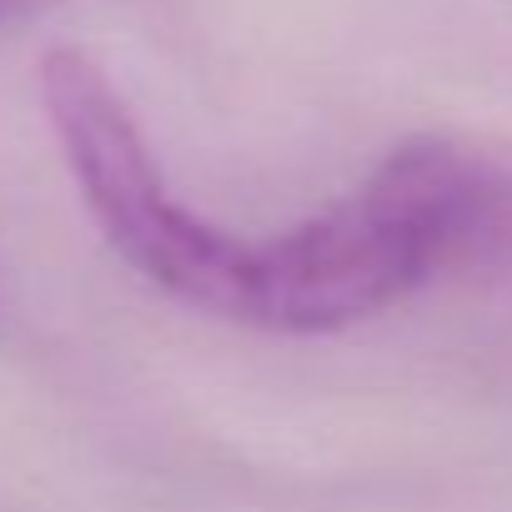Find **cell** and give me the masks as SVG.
I'll return each instance as SVG.
<instances>
[{
	"label": "cell",
	"mask_w": 512,
	"mask_h": 512,
	"mask_svg": "<svg viewBox=\"0 0 512 512\" xmlns=\"http://www.w3.org/2000/svg\"><path fill=\"white\" fill-rule=\"evenodd\" d=\"M26 0H0V16H11V11H21Z\"/></svg>",
	"instance_id": "3"
},
{
	"label": "cell",
	"mask_w": 512,
	"mask_h": 512,
	"mask_svg": "<svg viewBox=\"0 0 512 512\" xmlns=\"http://www.w3.org/2000/svg\"><path fill=\"white\" fill-rule=\"evenodd\" d=\"M41 101L81 201L121 262L171 302L246 327L256 241L211 226L171 196L131 106L101 61L76 46H51L41 61Z\"/></svg>",
	"instance_id": "2"
},
{
	"label": "cell",
	"mask_w": 512,
	"mask_h": 512,
	"mask_svg": "<svg viewBox=\"0 0 512 512\" xmlns=\"http://www.w3.org/2000/svg\"><path fill=\"white\" fill-rule=\"evenodd\" d=\"M512 251V176L452 141L397 146L352 196L256 241L246 327L317 337L357 327L437 272Z\"/></svg>",
	"instance_id": "1"
}]
</instances>
